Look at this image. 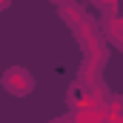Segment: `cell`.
Returning <instances> with one entry per match:
<instances>
[{
	"label": "cell",
	"instance_id": "cell-1",
	"mask_svg": "<svg viewBox=\"0 0 123 123\" xmlns=\"http://www.w3.org/2000/svg\"><path fill=\"white\" fill-rule=\"evenodd\" d=\"M3 86H6V89H12L14 94H26L31 86H34V83H31V77L26 74V72L14 69V72H9V74L3 77Z\"/></svg>",
	"mask_w": 123,
	"mask_h": 123
}]
</instances>
